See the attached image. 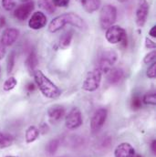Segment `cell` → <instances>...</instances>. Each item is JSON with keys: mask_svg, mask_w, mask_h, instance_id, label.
I'll return each mask as SVG.
<instances>
[{"mask_svg": "<svg viewBox=\"0 0 156 157\" xmlns=\"http://www.w3.org/2000/svg\"><path fill=\"white\" fill-rule=\"evenodd\" d=\"M67 25H72L80 30L88 29V25L83 20V18H81L78 15L73 12H70V13H65V14L56 17L49 23L48 30L51 33H55L60 30L61 29H63Z\"/></svg>", "mask_w": 156, "mask_h": 157, "instance_id": "1", "label": "cell"}, {"mask_svg": "<svg viewBox=\"0 0 156 157\" xmlns=\"http://www.w3.org/2000/svg\"><path fill=\"white\" fill-rule=\"evenodd\" d=\"M35 82L41 93L48 99H58L61 95V90L41 71L36 70L33 73Z\"/></svg>", "mask_w": 156, "mask_h": 157, "instance_id": "2", "label": "cell"}, {"mask_svg": "<svg viewBox=\"0 0 156 157\" xmlns=\"http://www.w3.org/2000/svg\"><path fill=\"white\" fill-rule=\"evenodd\" d=\"M117 18V9L114 6L107 4L102 6L100 13V25L102 29L113 26Z\"/></svg>", "mask_w": 156, "mask_h": 157, "instance_id": "3", "label": "cell"}, {"mask_svg": "<svg viewBox=\"0 0 156 157\" xmlns=\"http://www.w3.org/2000/svg\"><path fill=\"white\" fill-rule=\"evenodd\" d=\"M118 55L114 50H105L99 57L97 69H99L101 73H107L116 63Z\"/></svg>", "mask_w": 156, "mask_h": 157, "instance_id": "4", "label": "cell"}, {"mask_svg": "<svg viewBox=\"0 0 156 157\" xmlns=\"http://www.w3.org/2000/svg\"><path fill=\"white\" fill-rule=\"evenodd\" d=\"M101 77H102L101 71L99 69L95 68L94 70H92L87 74L86 78L82 83V90L85 91H89V92L97 90L100 88V85L101 82Z\"/></svg>", "mask_w": 156, "mask_h": 157, "instance_id": "5", "label": "cell"}, {"mask_svg": "<svg viewBox=\"0 0 156 157\" xmlns=\"http://www.w3.org/2000/svg\"><path fill=\"white\" fill-rule=\"evenodd\" d=\"M106 39L111 44H118L122 43L124 46L127 44V34L124 29L120 26H112L107 29Z\"/></svg>", "mask_w": 156, "mask_h": 157, "instance_id": "6", "label": "cell"}, {"mask_svg": "<svg viewBox=\"0 0 156 157\" xmlns=\"http://www.w3.org/2000/svg\"><path fill=\"white\" fill-rule=\"evenodd\" d=\"M82 121L83 120H82V115H81L80 111L77 107H74L66 115L65 125L69 130H75L79 126H81Z\"/></svg>", "mask_w": 156, "mask_h": 157, "instance_id": "7", "label": "cell"}, {"mask_svg": "<svg viewBox=\"0 0 156 157\" xmlns=\"http://www.w3.org/2000/svg\"><path fill=\"white\" fill-rule=\"evenodd\" d=\"M107 115L108 112L104 108H100L94 113L90 121V129L92 132H98L102 128L106 121Z\"/></svg>", "mask_w": 156, "mask_h": 157, "instance_id": "8", "label": "cell"}, {"mask_svg": "<svg viewBox=\"0 0 156 157\" xmlns=\"http://www.w3.org/2000/svg\"><path fill=\"white\" fill-rule=\"evenodd\" d=\"M149 14V4L146 0H140L136 10V24L139 28H143L147 20Z\"/></svg>", "mask_w": 156, "mask_h": 157, "instance_id": "9", "label": "cell"}, {"mask_svg": "<svg viewBox=\"0 0 156 157\" xmlns=\"http://www.w3.org/2000/svg\"><path fill=\"white\" fill-rule=\"evenodd\" d=\"M35 8V5L33 1H29L26 2L22 5H20L19 6H17L15 11H14V16L15 17H17L18 20H26L30 14L32 13V11Z\"/></svg>", "mask_w": 156, "mask_h": 157, "instance_id": "10", "label": "cell"}, {"mask_svg": "<svg viewBox=\"0 0 156 157\" xmlns=\"http://www.w3.org/2000/svg\"><path fill=\"white\" fill-rule=\"evenodd\" d=\"M19 37V30L14 28L6 29L1 36L0 42L4 47H9L13 45Z\"/></svg>", "mask_w": 156, "mask_h": 157, "instance_id": "11", "label": "cell"}, {"mask_svg": "<svg viewBox=\"0 0 156 157\" xmlns=\"http://www.w3.org/2000/svg\"><path fill=\"white\" fill-rule=\"evenodd\" d=\"M47 24V17L44 13L38 11V12H35L29 21V27L31 29H34V30H38V29H41L42 28H44Z\"/></svg>", "mask_w": 156, "mask_h": 157, "instance_id": "12", "label": "cell"}, {"mask_svg": "<svg viewBox=\"0 0 156 157\" xmlns=\"http://www.w3.org/2000/svg\"><path fill=\"white\" fill-rule=\"evenodd\" d=\"M106 78L110 85H117L124 78V71L121 68L111 69L106 73Z\"/></svg>", "mask_w": 156, "mask_h": 157, "instance_id": "13", "label": "cell"}, {"mask_svg": "<svg viewBox=\"0 0 156 157\" xmlns=\"http://www.w3.org/2000/svg\"><path fill=\"white\" fill-rule=\"evenodd\" d=\"M135 150L133 146L128 143H122L115 148L114 156L115 157H134Z\"/></svg>", "mask_w": 156, "mask_h": 157, "instance_id": "14", "label": "cell"}, {"mask_svg": "<svg viewBox=\"0 0 156 157\" xmlns=\"http://www.w3.org/2000/svg\"><path fill=\"white\" fill-rule=\"evenodd\" d=\"M48 115L51 121H58L59 120H61L65 115V109L62 106L59 105H55L50 107L48 110Z\"/></svg>", "mask_w": 156, "mask_h": 157, "instance_id": "15", "label": "cell"}, {"mask_svg": "<svg viewBox=\"0 0 156 157\" xmlns=\"http://www.w3.org/2000/svg\"><path fill=\"white\" fill-rule=\"evenodd\" d=\"M79 3L83 9L89 14L97 11L101 6V0H79Z\"/></svg>", "mask_w": 156, "mask_h": 157, "instance_id": "16", "label": "cell"}, {"mask_svg": "<svg viewBox=\"0 0 156 157\" xmlns=\"http://www.w3.org/2000/svg\"><path fill=\"white\" fill-rule=\"evenodd\" d=\"M39 135V129L37 128L36 126H29L27 131H26V134H25V138H26V142L27 144H31L33 142H35Z\"/></svg>", "mask_w": 156, "mask_h": 157, "instance_id": "17", "label": "cell"}, {"mask_svg": "<svg viewBox=\"0 0 156 157\" xmlns=\"http://www.w3.org/2000/svg\"><path fill=\"white\" fill-rule=\"evenodd\" d=\"M26 64H27V67H28V70L29 71V73L31 75H33L34 71H36V68L39 64V59H38V57H37V54L35 52H31L28 59H27V61H26Z\"/></svg>", "mask_w": 156, "mask_h": 157, "instance_id": "18", "label": "cell"}, {"mask_svg": "<svg viewBox=\"0 0 156 157\" xmlns=\"http://www.w3.org/2000/svg\"><path fill=\"white\" fill-rule=\"evenodd\" d=\"M14 138L11 134L6 132H0V149L7 148L12 145Z\"/></svg>", "mask_w": 156, "mask_h": 157, "instance_id": "19", "label": "cell"}, {"mask_svg": "<svg viewBox=\"0 0 156 157\" xmlns=\"http://www.w3.org/2000/svg\"><path fill=\"white\" fill-rule=\"evenodd\" d=\"M73 38V32L72 31H67L65 32L59 39V47L62 49H65L70 47Z\"/></svg>", "mask_w": 156, "mask_h": 157, "instance_id": "20", "label": "cell"}, {"mask_svg": "<svg viewBox=\"0 0 156 157\" xmlns=\"http://www.w3.org/2000/svg\"><path fill=\"white\" fill-rule=\"evenodd\" d=\"M39 5L43 10L48 14H52L56 10V6L54 5L53 0H39Z\"/></svg>", "mask_w": 156, "mask_h": 157, "instance_id": "21", "label": "cell"}, {"mask_svg": "<svg viewBox=\"0 0 156 157\" xmlns=\"http://www.w3.org/2000/svg\"><path fill=\"white\" fill-rule=\"evenodd\" d=\"M17 85V78L14 77H9L5 82L3 85V90L5 91H10L13 89H15V87Z\"/></svg>", "mask_w": 156, "mask_h": 157, "instance_id": "22", "label": "cell"}, {"mask_svg": "<svg viewBox=\"0 0 156 157\" xmlns=\"http://www.w3.org/2000/svg\"><path fill=\"white\" fill-rule=\"evenodd\" d=\"M143 101L144 104L148 105H155L156 104V94L155 92H150L143 96Z\"/></svg>", "mask_w": 156, "mask_h": 157, "instance_id": "23", "label": "cell"}, {"mask_svg": "<svg viewBox=\"0 0 156 157\" xmlns=\"http://www.w3.org/2000/svg\"><path fill=\"white\" fill-rule=\"evenodd\" d=\"M2 6L6 11H12L16 7V0H2Z\"/></svg>", "mask_w": 156, "mask_h": 157, "instance_id": "24", "label": "cell"}, {"mask_svg": "<svg viewBox=\"0 0 156 157\" xmlns=\"http://www.w3.org/2000/svg\"><path fill=\"white\" fill-rule=\"evenodd\" d=\"M59 146V140H57V139L52 140V141L48 144V147H47L48 152L49 154H54V153L58 150Z\"/></svg>", "mask_w": 156, "mask_h": 157, "instance_id": "25", "label": "cell"}, {"mask_svg": "<svg viewBox=\"0 0 156 157\" xmlns=\"http://www.w3.org/2000/svg\"><path fill=\"white\" fill-rule=\"evenodd\" d=\"M156 59V51L155 50H153L151 52H149L143 59V62L145 64H152L154 62H155Z\"/></svg>", "mask_w": 156, "mask_h": 157, "instance_id": "26", "label": "cell"}, {"mask_svg": "<svg viewBox=\"0 0 156 157\" xmlns=\"http://www.w3.org/2000/svg\"><path fill=\"white\" fill-rule=\"evenodd\" d=\"M14 66H15V54H14V52H12L9 55L8 59H7V72L8 73L12 72Z\"/></svg>", "mask_w": 156, "mask_h": 157, "instance_id": "27", "label": "cell"}, {"mask_svg": "<svg viewBox=\"0 0 156 157\" xmlns=\"http://www.w3.org/2000/svg\"><path fill=\"white\" fill-rule=\"evenodd\" d=\"M146 75H147V77H148L149 78H152V79L155 78V76H156V63L155 62L152 63V64H151V66L148 68Z\"/></svg>", "mask_w": 156, "mask_h": 157, "instance_id": "28", "label": "cell"}, {"mask_svg": "<svg viewBox=\"0 0 156 157\" xmlns=\"http://www.w3.org/2000/svg\"><path fill=\"white\" fill-rule=\"evenodd\" d=\"M131 107L133 110H138L142 107V100L139 96H134L131 101Z\"/></svg>", "mask_w": 156, "mask_h": 157, "instance_id": "29", "label": "cell"}, {"mask_svg": "<svg viewBox=\"0 0 156 157\" xmlns=\"http://www.w3.org/2000/svg\"><path fill=\"white\" fill-rule=\"evenodd\" d=\"M53 3L56 6V7H66L70 4V0H53Z\"/></svg>", "mask_w": 156, "mask_h": 157, "instance_id": "30", "label": "cell"}, {"mask_svg": "<svg viewBox=\"0 0 156 157\" xmlns=\"http://www.w3.org/2000/svg\"><path fill=\"white\" fill-rule=\"evenodd\" d=\"M145 47H146L147 48L154 49V48H155V43H154L153 40H151V39H148V38H146V39H145Z\"/></svg>", "mask_w": 156, "mask_h": 157, "instance_id": "31", "label": "cell"}, {"mask_svg": "<svg viewBox=\"0 0 156 157\" xmlns=\"http://www.w3.org/2000/svg\"><path fill=\"white\" fill-rule=\"evenodd\" d=\"M6 55V47L0 44V59H2Z\"/></svg>", "mask_w": 156, "mask_h": 157, "instance_id": "32", "label": "cell"}, {"mask_svg": "<svg viewBox=\"0 0 156 157\" xmlns=\"http://www.w3.org/2000/svg\"><path fill=\"white\" fill-rule=\"evenodd\" d=\"M149 35H150L151 37H153V38H155L156 37V27L155 26H154V27L151 29V30H150V32H149Z\"/></svg>", "mask_w": 156, "mask_h": 157, "instance_id": "33", "label": "cell"}, {"mask_svg": "<svg viewBox=\"0 0 156 157\" xmlns=\"http://www.w3.org/2000/svg\"><path fill=\"white\" fill-rule=\"evenodd\" d=\"M151 147H152V151H153V153H154V154H155V152H156V141L155 140H154V141L152 142Z\"/></svg>", "mask_w": 156, "mask_h": 157, "instance_id": "34", "label": "cell"}, {"mask_svg": "<svg viewBox=\"0 0 156 157\" xmlns=\"http://www.w3.org/2000/svg\"><path fill=\"white\" fill-rule=\"evenodd\" d=\"M27 89L29 90V91H31V90H35V86H34L33 83H29V84L28 85Z\"/></svg>", "mask_w": 156, "mask_h": 157, "instance_id": "35", "label": "cell"}, {"mask_svg": "<svg viewBox=\"0 0 156 157\" xmlns=\"http://www.w3.org/2000/svg\"><path fill=\"white\" fill-rule=\"evenodd\" d=\"M118 2H120V3H124V2H127V1H129V0H117Z\"/></svg>", "mask_w": 156, "mask_h": 157, "instance_id": "36", "label": "cell"}, {"mask_svg": "<svg viewBox=\"0 0 156 157\" xmlns=\"http://www.w3.org/2000/svg\"><path fill=\"white\" fill-rule=\"evenodd\" d=\"M21 2H24V3H26V2H29V1H31V0H20Z\"/></svg>", "mask_w": 156, "mask_h": 157, "instance_id": "37", "label": "cell"}, {"mask_svg": "<svg viewBox=\"0 0 156 157\" xmlns=\"http://www.w3.org/2000/svg\"><path fill=\"white\" fill-rule=\"evenodd\" d=\"M134 157H142V155H135Z\"/></svg>", "mask_w": 156, "mask_h": 157, "instance_id": "38", "label": "cell"}, {"mask_svg": "<svg viewBox=\"0 0 156 157\" xmlns=\"http://www.w3.org/2000/svg\"><path fill=\"white\" fill-rule=\"evenodd\" d=\"M6 157H17V156H15V155H7V156Z\"/></svg>", "mask_w": 156, "mask_h": 157, "instance_id": "39", "label": "cell"}, {"mask_svg": "<svg viewBox=\"0 0 156 157\" xmlns=\"http://www.w3.org/2000/svg\"><path fill=\"white\" fill-rule=\"evenodd\" d=\"M0 73H1V68H0Z\"/></svg>", "mask_w": 156, "mask_h": 157, "instance_id": "40", "label": "cell"}]
</instances>
